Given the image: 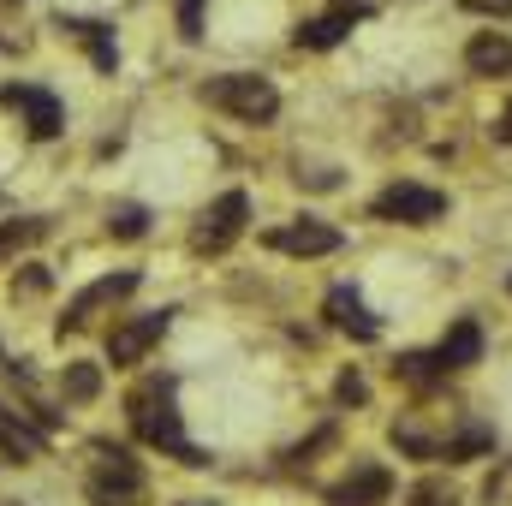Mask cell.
Here are the masks:
<instances>
[{"mask_svg": "<svg viewBox=\"0 0 512 506\" xmlns=\"http://www.w3.org/2000/svg\"><path fill=\"white\" fill-rule=\"evenodd\" d=\"M126 411H131L137 441H149V447L173 453L179 465H209V453H203V447H191V441H185V429H179V411H173V381H143V387L126 399Z\"/></svg>", "mask_w": 512, "mask_h": 506, "instance_id": "6da1fadb", "label": "cell"}, {"mask_svg": "<svg viewBox=\"0 0 512 506\" xmlns=\"http://www.w3.org/2000/svg\"><path fill=\"white\" fill-rule=\"evenodd\" d=\"M203 96H209V108H221V114H233V120H245V126H268V120L280 114V90H274L268 78H256V72H227V78H215Z\"/></svg>", "mask_w": 512, "mask_h": 506, "instance_id": "7a4b0ae2", "label": "cell"}, {"mask_svg": "<svg viewBox=\"0 0 512 506\" xmlns=\"http://www.w3.org/2000/svg\"><path fill=\"white\" fill-rule=\"evenodd\" d=\"M245 221H251V197H245V191L215 197V203L197 215V227H191V251L197 256H221L239 233H245Z\"/></svg>", "mask_w": 512, "mask_h": 506, "instance_id": "3957f363", "label": "cell"}, {"mask_svg": "<svg viewBox=\"0 0 512 506\" xmlns=\"http://www.w3.org/2000/svg\"><path fill=\"white\" fill-rule=\"evenodd\" d=\"M370 215H376V221H399V227H435V221L447 215V197L429 191V185L399 179V185H387L382 197L370 203Z\"/></svg>", "mask_w": 512, "mask_h": 506, "instance_id": "277c9868", "label": "cell"}, {"mask_svg": "<svg viewBox=\"0 0 512 506\" xmlns=\"http://www.w3.org/2000/svg\"><path fill=\"white\" fill-rule=\"evenodd\" d=\"M96 465H90V495H96V506H126L143 495V471H137V459L131 453H120V447H96L90 453Z\"/></svg>", "mask_w": 512, "mask_h": 506, "instance_id": "5b68a950", "label": "cell"}, {"mask_svg": "<svg viewBox=\"0 0 512 506\" xmlns=\"http://www.w3.org/2000/svg\"><path fill=\"white\" fill-rule=\"evenodd\" d=\"M131 292H137V274H131V268L108 274V280H96V286H84V292L66 304V316H60V334H78V328H90L102 310H114L120 298H131Z\"/></svg>", "mask_w": 512, "mask_h": 506, "instance_id": "8992f818", "label": "cell"}, {"mask_svg": "<svg viewBox=\"0 0 512 506\" xmlns=\"http://www.w3.org/2000/svg\"><path fill=\"white\" fill-rule=\"evenodd\" d=\"M167 322H173V310H155V316H131V322H120V328L108 334V358H114L120 370L143 364V358H149V346L167 334Z\"/></svg>", "mask_w": 512, "mask_h": 506, "instance_id": "52a82bcc", "label": "cell"}, {"mask_svg": "<svg viewBox=\"0 0 512 506\" xmlns=\"http://www.w3.org/2000/svg\"><path fill=\"white\" fill-rule=\"evenodd\" d=\"M262 245L280 256H334L340 251V233L328 221H286V227L262 233Z\"/></svg>", "mask_w": 512, "mask_h": 506, "instance_id": "ba28073f", "label": "cell"}, {"mask_svg": "<svg viewBox=\"0 0 512 506\" xmlns=\"http://www.w3.org/2000/svg\"><path fill=\"white\" fill-rule=\"evenodd\" d=\"M393 501V471L387 465H358L346 483L328 489V506H387Z\"/></svg>", "mask_w": 512, "mask_h": 506, "instance_id": "9c48e42d", "label": "cell"}, {"mask_svg": "<svg viewBox=\"0 0 512 506\" xmlns=\"http://www.w3.org/2000/svg\"><path fill=\"white\" fill-rule=\"evenodd\" d=\"M0 102L24 114L30 137H54V131H60V102H54L48 90H36V84H6V90H0Z\"/></svg>", "mask_w": 512, "mask_h": 506, "instance_id": "30bf717a", "label": "cell"}, {"mask_svg": "<svg viewBox=\"0 0 512 506\" xmlns=\"http://www.w3.org/2000/svg\"><path fill=\"white\" fill-rule=\"evenodd\" d=\"M328 322H334L340 334H352V340H376V334H382V322L370 316V304H364L352 286H334V292H328Z\"/></svg>", "mask_w": 512, "mask_h": 506, "instance_id": "8fae6325", "label": "cell"}, {"mask_svg": "<svg viewBox=\"0 0 512 506\" xmlns=\"http://www.w3.org/2000/svg\"><path fill=\"white\" fill-rule=\"evenodd\" d=\"M465 66H471L477 78H507L512 72V42L501 30H477V36L465 42Z\"/></svg>", "mask_w": 512, "mask_h": 506, "instance_id": "7c38bea8", "label": "cell"}, {"mask_svg": "<svg viewBox=\"0 0 512 506\" xmlns=\"http://www.w3.org/2000/svg\"><path fill=\"white\" fill-rule=\"evenodd\" d=\"M54 24H60V30L72 36V42H84V48H90V60H96V72H114V66H120V48H114V36H108V24H96V18H66V12H60Z\"/></svg>", "mask_w": 512, "mask_h": 506, "instance_id": "4fadbf2b", "label": "cell"}, {"mask_svg": "<svg viewBox=\"0 0 512 506\" xmlns=\"http://www.w3.org/2000/svg\"><path fill=\"white\" fill-rule=\"evenodd\" d=\"M435 358H441V370H465V364H477V358H483V328H477V322H453V334L435 346Z\"/></svg>", "mask_w": 512, "mask_h": 506, "instance_id": "5bb4252c", "label": "cell"}, {"mask_svg": "<svg viewBox=\"0 0 512 506\" xmlns=\"http://www.w3.org/2000/svg\"><path fill=\"white\" fill-rule=\"evenodd\" d=\"M358 24V12L352 6H334L328 18H310V24H298V48H334V42H346V30Z\"/></svg>", "mask_w": 512, "mask_h": 506, "instance_id": "9a60e30c", "label": "cell"}, {"mask_svg": "<svg viewBox=\"0 0 512 506\" xmlns=\"http://www.w3.org/2000/svg\"><path fill=\"white\" fill-rule=\"evenodd\" d=\"M60 393H66L72 405H90V399L102 393V370H96V364H66V376H60Z\"/></svg>", "mask_w": 512, "mask_h": 506, "instance_id": "2e32d148", "label": "cell"}, {"mask_svg": "<svg viewBox=\"0 0 512 506\" xmlns=\"http://www.w3.org/2000/svg\"><path fill=\"white\" fill-rule=\"evenodd\" d=\"M393 376L411 381V387H429V381H441L447 370H441V358H435V352H405V358L393 364Z\"/></svg>", "mask_w": 512, "mask_h": 506, "instance_id": "e0dca14e", "label": "cell"}, {"mask_svg": "<svg viewBox=\"0 0 512 506\" xmlns=\"http://www.w3.org/2000/svg\"><path fill=\"white\" fill-rule=\"evenodd\" d=\"M36 233H42V221H6V227H0V268H6L12 256L24 251V245H30Z\"/></svg>", "mask_w": 512, "mask_h": 506, "instance_id": "ac0fdd59", "label": "cell"}, {"mask_svg": "<svg viewBox=\"0 0 512 506\" xmlns=\"http://www.w3.org/2000/svg\"><path fill=\"white\" fill-rule=\"evenodd\" d=\"M483 501H489V506H512V459H501V465L489 471V483H483Z\"/></svg>", "mask_w": 512, "mask_h": 506, "instance_id": "d6986e66", "label": "cell"}, {"mask_svg": "<svg viewBox=\"0 0 512 506\" xmlns=\"http://www.w3.org/2000/svg\"><path fill=\"white\" fill-rule=\"evenodd\" d=\"M143 227H149L143 209H114V215H108V233H114V239H143Z\"/></svg>", "mask_w": 512, "mask_h": 506, "instance_id": "ffe728a7", "label": "cell"}, {"mask_svg": "<svg viewBox=\"0 0 512 506\" xmlns=\"http://www.w3.org/2000/svg\"><path fill=\"white\" fill-rule=\"evenodd\" d=\"M411 506H453V489L447 483H417L411 489Z\"/></svg>", "mask_w": 512, "mask_h": 506, "instance_id": "44dd1931", "label": "cell"}, {"mask_svg": "<svg viewBox=\"0 0 512 506\" xmlns=\"http://www.w3.org/2000/svg\"><path fill=\"white\" fill-rule=\"evenodd\" d=\"M364 393H370V387H364V376H358V370H346V376H340V387H334V399H340V405H364Z\"/></svg>", "mask_w": 512, "mask_h": 506, "instance_id": "7402d4cb", "label": "cell"}, {"mask_svg": "<svg viewBox=\"0 0 512 506\" xmlns=\"http://www.w3.org/2000/svg\"><path fill=\"white\" fill-rule=\"evenodd\" d=\"M179 30L185 36H203V0H179Z\"/></svg>", "mask_w": 512, "mask_h": 506, "instance_id": "603a6c76", "label": "cell"}, {"mask_svg": "<svg viewBox=\"0 0 512 506\" xmlns=\"http://www.w3.org/2000/svg\"><path fill=\"white\" fill-rule=\"evenodd\" d=\"M465 12H483V18H512V0H459Z\"/></svg>", "mask_w": 512, "mask_h": 506, "instance_id": "cb8c5ba5", "label": "cell"}, {"mask_svg": "<svg viewBox=\"0 0 512 506\" xmlns=\"http://www.w3.org/2000/svg\"><path fill=\"white\" fill-rule=\"evenodd\" d=\"M495 137H501V143H512V102H507V114L495 120Z\"/></svg>", "mask_w": 512, "mask_h": 506, "instance_id": "d4e9b609", "label": "cell"}, {"mask_svg": "<svg viewBox=\"0 0 512 506\" xmlns=\"http://www.w3.org/2000/svg\"><path fill=\"white\" fill-rule=\"evenodd\" d=\"M185 506H209V501H185Z\"/></svg>", "mask_w": 512, "mask_h": 506, "instance_id": "484cf974", "label": "cell"}]
</instances>
